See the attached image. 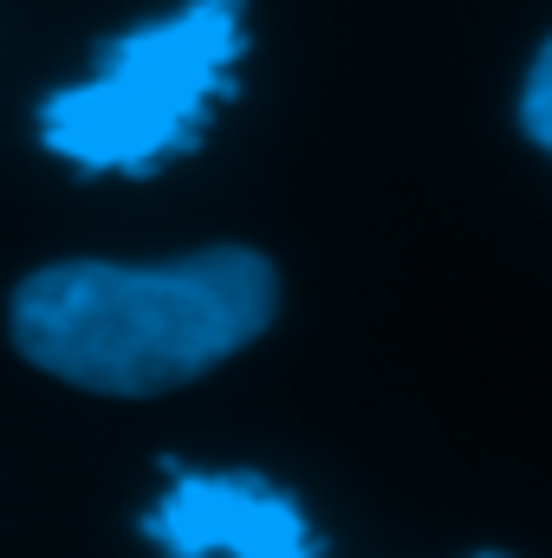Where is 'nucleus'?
Here are the masks:
<instances>
[{
  "label": "nucleus",
  "mask_w": 552,
  "mask_h": 558,
  "mask_svg": "<svg viewBox=\"0 0 552 558\" xmlns=\"http://www.w3.org/2000/svg\"><path fill=\"white\" fill-rule=\"evenodd\" d=\"M248 0H189L182 13L124 33L105 52V72L52 92L39 105V143L79 169H131L195 149L208 105L228 98V72L241 59Z\"/></svg>",
  "instance_id": "nucleus-2"
},
{
  "label": "nucleus",
  "mask_w": 552,
  "mask_h": 558,
  "mask_svg": "<svg viewBox=\"0 0 552 558\" xmlns=\"http://www.w3.org/2000/svg\"><path fill=\"white\" fill-rule=\"evenodd\" d=\"M481 558H501V553H481Z\"/></svg>",
  "instance_id": "nucleus-5"
},
{
  "label": "nucleus",
  "mask_w": 552,
  "mask_h": 558,
  "mask_svg": "<svg viewBox=\"0 0 552 558\" xmlns=\"http://www.w3.org/2000/svg\"><path fill=\"white\" fill-rule=\"evenodd\" d=\"M520 131L552 156V39L540 46L533 72H527V92H520Z\"/></svg>",
  "instance_id": "nucleus-4"
},
{
  "label": "nucleus",
  "mask_w": 552,
  "mask_h": 558,
  "mask_svg": "<svg viewBox=\"0 0 552 558\" xmlns=\"http://www.w3.org/2000/svg\"><path fill=\"white\" fill-rule=\"evenodd\" d=\"M279 274L254 247H208L163 267L59 260L13 286V351L98 397L195 384L274 325Z\"/></svg>",
  "instance_id": "nucleus-1"
},
{
  "label": "nucleus",
  "mask_w": 552,
  "mask_h": 558,
  "mask_svg": "<svg viewBox=\"0 0 552 558\" xmlns=\"http://www.w3.org/2000/svg\"><path fill=\"white\" fill-rule=\"evenodd\" d=\"M143 539L169 558H319L305 513L261 474H182L143 513Z\"/></svg>",
  "instance_id": "nucleus-3"
}]
</instances>
